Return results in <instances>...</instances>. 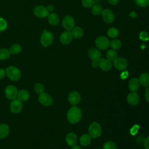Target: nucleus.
Listing matches in <instances>:
<instances>
[{
  "label": "nucleus",
  "instance_id": "nucleus-1",
  "mask_svg": "<svg viewBox=\"0 0 149 149\" xmlns=\"http://www.w3.org/2000/svg\"><path fill=\"white\" fill-rule=\"evenodd\" d=\"M81 112L80 108L77 107H72L68 112L67 119L68 121L72 124L77 123L81 119Z\"/></svg>",
  "mask_w": 149,
  "mask_h": 149
},
{
  "label": "nucleus",
  "instance_id": "nucleus-2",
  "mask_svg": "<svg viewBox=\"0 0 149 149\" xmlns=\"http://www.w3.org/2000/svg\"><path fill=\"white\" fill-rule=\"evenodd\" d=\"M5 72L8 78L12 81H16L21 77V72L20 70L14 66L8 67L6 69Z\"/></svg>",
  "mask_w": 149,
  "mask_h": 149
},
{
  "label": "nucleus",
  "instance_id": "nucleus-3",
  "mask_svg": "<svg viewBox=\"0 0 149 149\" xmlns=\"http://www.w3.org/2000/svg\"><path fill=\"white\" fill-rule=\"evenodd\" d=\"M54 40V36L51 31L44 30L40 37V42L45 47H47L52 44Z\"/></svg>",
  "mask_w": 149,
  "mask_h": 149
},
{
  "label": "nucleus",
  "instance_id": "nucleus-4",
  "mask_svg": "<svg viewBox=\"0 0 149 149\" xmlns=\"http://www.w3.org/2000/svg\"><path fill=\"white\" fill-rule=\"evenodd\" d=\"M102 129L100 125L97 122H93L88 127V134L92 138H97L101 134Z\"/></svg>",
  "mask_w": 149,
  "mask_h": 149
},
{
  "label": "nucleus",
  "instance_id": "nucleus-5",
  "mask_svg": "<svg viewBox=\"0 0 149 149\" xmlns=\"http://www.w3.org/2000/svg\"><path fill=\"white\" fill-rule=\"evenodd\" d=\"M35 16L39 18H44L49 14V12L47 10V7L43 5L36 6L33 10Z\"/></svg>",
  "mask_w": 149,
  "mask_h": 149
},
{
  "label": "nucleus",
  "instance_id": "nucleus-6",
  "mask_svg": "<svg viewBox=\"0 0 149 149\" xmlns=\"http://www.w3.org/2000/svg\"><path fill=\"white\" fill-rule=\"evenodd\" d=\"M38 100L39 102L45 107H48L52 104L53 100L52 97L46 93H42L38 95Z\"/></svg>",
  "mask_w": 149,
  "mask_h": 149
},
{
  "label": "nucleus",
  "instance_id": "nucleus-7",
  "mask_svg": "<svg viewBox=\"0 0 149 149\" xmlns=\"http://www.w3.org/2000/svg\"><path fill=\"white\" fill-rule=\"evenodd\" d=\"M95 44L100 49H106L109 46V40L105 36L98 37L95 40Z\"/></svg>",
  "mask_w": 149,
  "mask_h": 149
},
{
  "label": "nucleus",
  "instance_id": "nucleus-8",
  "mask_svg": "<svg viewBox=\"0 0 149 149\" xmlns=\"http://www.w3.org/2000/svg\"><path fill=\"white\" fill-rule=\"evenodd\" d=\"M17 90L13 85L8 86L5 90V94L6 97L10 100L16 99L17 95Z\"/></svg>",
  "mask_w": 149,
  "mask_h": 149
},
{
  "label": "nucleus",
  "instance_id": "nucleus-9",
  "mask_svg": "<svg viewBox=\"0 0 149 149\" xmlns=\"http://www.w3.org/2000/svg\"><path fill=\"white\" fill-rule=\"evenodd\" d=\"M22 102L18 99L13 100L10 104V110L14 113H19L22 109Z\"/></svg>",
  "mask_w": 149,
  "mask_h": 149
},
{
  "label": "nucleus",
  "instance_id": "nucleus-10",
  "mask_svg": "<svg viewBox=\"0 0 149 149\" xmlns=\"http://www.w3.org/2000/svg\"><path fill=\"white\" fill-rule=\"evenodd\" d=\"M74 20L70 16L64 17L62 21V26L67 31H71L74 27Z\"/></svg>",
  "mask_w": 149,
  "mask_h": 149
},
{
  "label": "nucleus",
  "instance_id": "nucleus-11",
  "mask_svg": "<svg viewBox=\"0 0 149 149\" xmlns=\"http://www.w3.org/2000/svg\"><path fill=\"white\" fill-rule=\"evenodd\" d=\"M101 15L103 20L107 23H111L114 20V15L110 9H105L103 10Z\"/></svg>",
  "mask_w": 149,
  "mask_h": 149
},
{
  "label": "nucleus",
  "instance_id": "nucleus-12",
  "mask_svg": "<svg viewBox=\"0 0 149 149\" xmlns=\"http://www.w3.org/2000/svg\"><path fill=\"white\" fill-rule=\"evenodd\" d=\"M81 100L80 94L75 91H72L69 93L68 96V101L72 105H76L78 104Z\"/></svg>",
  "mask_w": 149,
  "mask_h": 149
},
{
  "label": "nucleus",
  "instance_id": "nucleus-13",
  "mask_svg": "<svg viewBox=\"0 0 149 149\" xmlns=\"http://www.w3.org/2000/svg\"><path fill=\"white\" fill-rule=\"evenodd\" d=\"M114 66L119 70H123L127 66V62L123 58H117L113 62Z\"/></svg>",
  "mask_w": 149,
  "mask_h": 149
},
{
  "label": "nucleus",
  "instance_id": "nucleus-14",
  "mask_svg": "<svg viewBox=\"0 0 149 149\" xmlns=\"http://www.w3.org/2000/svg\"><path fill=\"white\" fill-rule=\"evenodd\" d=\"M72 34L70 31H66L62 33L60 36V41L64 45L69 44L72 40Z\"/></svg>",
  "mask_w": 149,
  "mask_h": 149
},
{
  "label": "nucleus",
  "instance_id": "nucleus-15",
  "mask_svg": "<svg viewBox=\"0 0 149 149\" xmlns=\"http://www.w3.org/2000/svg\"><path fill=\"white\" fill-rule=\"evenodd\" d=\"M88 55L92 61H99L101 57L100 51L96 48H91L88 51Z\"/></svg>",
  "mask_w": 149,
  "mask_h": 149
},
{
  "label": "nucleus",
  "instance_id": "nucleus-16",
  "mask_svg": "<svg viewBox=\"0 0 149 149\" xmlns=\"http://www.w3.org/2000/svg\"><path fill=\"white\" fill-rule=\"evenodd\" d=\"M99 67L104 71H108L111 69L112 64L108 59L101 58L99 61Z\"/></svg>",
  "mask_w": 149,
  "mask_h": 149
},
{
  "label": "nucleus",
  "instance_id": "nucleus-17",
  "mask_svg": "<svg viewBox=\"0 0 149 149\" xmlns=\"http://www.w3.org/2000/svg\"><path fill=\"white\" fill-rule=\"evenodd\" d=\"M127 100L130 105H136L139 101V97L136 92H132L127 95Z\"/></svg>",
  "mask_w": 149,
  "mask_h": 149
},
{
  "label": "nucleus",
  "instance_id": "nucleus-18",
  "mask_svg": "<svg viewBox=\"0 0 149 149\" xmlns=\"http://www.w3.org/2000/svg\"><path fill=\"white\" fill-rule=\"evenodd\" d=\"M65 140L66 143L69 146H73L74 145H76L77 141V135L74 133L70 132L66 135Z\"/></svg>",
  "mask_w": 149,
  "mask_h": 149
},
{
  "label": "nucleus",
  "instance_id": "nucleus-19",
  "mask_svg": "<svg viewBox=\"0 0 149 149\" xmlns=\"http://www.w3.org/2000/svg\"><path fill=\"white\" fill-rule=\"evenodd\" d=\"M140 87V83L137 79L133 78L129 83V88L132 92H136Z\"/></svg>",
  "mask_w": 149,
  "mask_h": 149
},
{
  "label": "nucleus",
  "instance_id": "nucleus-20",
  "mask_svg": "<svg viewBox=\"0 0 149 149\" xmlns=\"http://www.w3.org/2000/svg\"><path fill=\"white\" fill-rule=\"evenodd\" d=\"M30 94L26 90H20L17 92V98L22 102H25L29 99Z\"/></svg>",
  "mask_w": 149,
  "mask_h": 149
},
{
  "label": "nucleus",
  "instance_id": "nucleus-21",
  "mask_svg": "<svg viewBox=\"0 0 149 149\" xmlns=\"http://www.w3.org/2000/svg\"><path fill=\"white\" fill-rule=\"evenodd\" d=\"M9 133V127L5 123L0 124V139L6 137Z\"/></svg>",
  "mask_w": 149,
  "mask_h": 149
},
{
  "label": "nucleus",
  "instance_id": "nucleus-22",
  "mask_svg": "<svg viewBox=\"0 0 149 149\" xmlns=\"http://www.w3.org/2000/svg\"><path fill=\"white\" fill-rule=\"evenodd\" d=\"M48 20L49 23L52 26H56L59 22V17L55 13H51L48 15Z\"/></svg>",
  "mask_w": 149,
  "mask_h": 149
},
{
  "label": "nucleus",
  "instance_id": "nucleus-23",
  "mask_svg": "<svg viewBox=\"0 0 149 149\" xmlns=\"http://www.w3.org/2000/svg\"><path fill=\"white\" fill-rule=\"evenodd\" d=\"M139 83L143 87L149 86V74L147 73H142L139 77Z\"/></svg>",
  "mask_w": 149,
  "mask_h": 149
},
{
  "label": "nucleus",
  "instance_id": "nucleus-24",
  "mask_svg": "<svg viewBox=\"0 0 149 149\" xmlns=\"http://www.w3.org/2000/svg\"><path fill=\"white\" fill-rule=\"evenodd\" d=\"M91 141V137L88 134L82 135L80 138V143L83 146H88Z\"/></svg>",
  "mask_w": 149,
  "mask_h": 149
},
{
  "label": "nucleus",
  "instance_id": "nucleus-25",
  "mask_svg": "<svg viewBox=\"0 0 149 149\" xmlns=\"http://www.w3.org/2000/svg\"><path fill=\"white\" fill-rule=\"evenodd\" d=\"M71 33H72V36L76 38L81 37L83 34V31L82 29L80 28V27H74L72 30Z\"/></svg>",
  "mask_w": 149,
  "mask_h": 149
},
{
  "label": "nucleus",
  "instance_id": "nucleus-26",
  "mask_svg": "<svg viewBox=\"0 0 149 149\" xmlns=\"http://www.w3.org/2000/svg\"><path fill=\"white\" fill-rule=\"evenodd\" d=\"M10 53L9 49L6 48L0 49V60H6L10 57Z\"/></svg>",
  "mask_w": 149,
  "mask_h": 149
},
{
  "label": "nucleus",
  "instance_id": "nucleus-27",
  "mask_svg": "<svg viewBox=\"0 0 149 149\" xmlns=\"http://www.w3.org/2000/svg\"><path fill=\"white\" fill-rule=\"evenodd\" d=\"M106 56L107 59L110 61H114L118 57L116 52L113 49H109L107 52Z\"/></svg>",
  "mask_w": 149,
  "mask_h": 149
},
{
  "label": "nucleus",
  "instance_id": "nucleus-28",
  "mask_svg": "<svg viewBox=\"0 0 149 149\" xmlns=\"http://www.w3.org/2000/svg\"><path fill=\"white\" fill-rule=\"evenodd\" d=\"M22 51V47L19 44H13L12 45L10 48H9V51L10 53L13 54V55H17L19 54Z\"/></svg>",
  "mask_w": 149,
  "mask_h": 149
},
{
  "label": "nucleus",
  "instance_id": "nucleus-29",
  "mask_svg": "<svg viewBox=\"0 0 149 149\" xmlns=\"http://www.w3.org/2000/svg\"><path fill=\"white\" fill-rule=\"evenodd\" d=\"M109 46L113 50H118L122 47V43L119 40L115 39L109 42Z\"/></svg>",
  "mask_w": 149,
  "mask_h": 149
},
{
  "label": "nucleus",
  "instance_id": "nucleus-30",
  "mask_svg": "<svg viewBox=\"0 0 149 149\" xmlns=\"http://www.w3.org/2000/svg\"><path fill=\"white\" fill-rule=\"evenodd\" d=\"M108 36L111 38H115L118 36V30L115 27H111L108 29L107 32Z\"/></svg>",
  "mask_w": 149,
  "mask_h": 149
},
{
  "label": "nucleus",
  "instance_id": "nucleus-31",
  "mask_svg": "<svg viewBox=\"0 0 149 149\" xmlns=\"http://www.w3.org/2000/svg\"><path fill=\"white\" fill-rule=\"evenodd\" d=\"M34 90L35 92L37 94H41L44 91V87L42 84L40 83H37L34 85Z\"/></svg>",
  "mask_w": 149,
  "mask_h": 149
},
{
  "label": "nucleus",
  "instance_id": "nucleus-32",
  "mask_svg": "<svg viewBox=\"0 0 149 149\" xmlns=\"http://www.w3.org/2000/svg\"><path fill=\"white\" fill-rule=\"evenodd\" d=\"M102 11L101 6H100L98 5H94L93 6L91 9L92 13L95 15H99L101 14V12Z\"/></svg>",
  "mask_w": 149,
  "mask_h": 149
},
{
  "label": "nucleus",
  "instance_id": "nucleus-33",
  "mask_svg": "<svg viewBox=\"0 0 149 149\" xmlns=\"http://www.w3.org/2000/svg\"><path fill=\"white\" fill-rule=\"evenodd\" d=\"M103 149H117L116 144L111 141H108L105 143L103 146Z\"/></svg>",
  "mask_w": 149,
  "mask_h": 149
},
{
  "label": "nucleus",
  "instance_id": "nucleus-34",
  "mask_svg": "<svg viewBox=\"0 0 149 149\" xmlns=\"http://www.w3.org/2000/svg\"><path fill=\"white\" fill-rule=\"evenodd\" d=\"M134 2L137 5L142 8L149 5V0H134Z\"/></svg>",
  "mask_w": 149,
  "mask_h": 149
},
{
  "label": "nucleus",
  "instance_id": "nucleus-35",
  "mask_svg": "<svg viewBox=\"0 0 149 149\" xmlns=\"http://www.w3.org/2000/svg\"><path fill=\"white\" fill-rule=\"evenodd\" d=\"M7 28L6 21L3 18L0 17V32L5 31Z\"/></svg>",
  "mask_w": 149,
  "mask_h": 149
},
{
  "label": "nucleus",
  "instance_id": "nucleus-36",
  "mask_svg": "<svg viewBox=\"0 0 149 149\" xmlns=\"http://www.w3.org/2000/svg\"><path fill=\"white\" fill-rule=\"evenodd\" d=\"M94 0H82V5L85 8H90L94 5Z\"/></svg>",
  "mask_w": 149,
  "mask_h": 149
},
{
  "label": "nucleus",
  "instance_id": "nucleus-37",
  "mask_svg": "<svg viewBox=\"0 0 149 149\" xmlns=\"http://www.w3.org/2000/svg\"><path fill=\"white\" fill-rule=\"evenodd\" d=\"M139 37L141 40H143L144 41H148L149 40L148 34L146 31H144L140 32V35H139Z\"/></svg>",
  "mask_w": 149,
  "mask_h": 149
},
{
  "label": "nucleus",
  "instance_id": "nucleus-38",
  "mask_svg": "<svg viewBox=\"0 0 149 149\" xmlns=\"http://www.w3.org/2000/svg\"><path fill=\"white\" fill-rule=\"evenodd\" d=\"M139 126L138 125H134L132 129H131V130H130V133L132 134V135H135L137 133V132H138V130H139Z\"/></svg>",
  "mask_w": 149,
  "mask_h": 149
},
{
  "label": "nucleus",
  "instance_id": "nucleus-39",
  "mask_svg": "<svg viewBox=\"0 0 149 149\" xmlns=\"http://www.w3.org/2000/svg\"><path fill=\"white\" fill-rule=\"evenodd\" d=\"M144 145L146 149H149V137H147L144 141Z\"/></svg>",
  "mask_w": 149,
  "mask_h": 149
},
{
  "label": "nucleus",
  "instance_id": "nucleus-40",
  "mask_svg": "<svg viewBox=\"0 0 149 149\" xmlns=\"http://www.w3.org/2000/svg\"><path fill=\"white\" fill-rule=\"evenodd\" d=\"M5 75H6L5 70L2 68H0V79L4 78Z\"/></svg>",
  "mask_w": 149,
  "mask_h": 149
},
{
  "label": "nucleus",
  "instance_id": "nucleus-41",
  "mask_svg": "<svg viewBox=\"0 0 149 149\" xmlns=\"http://www.w3.org/2000/svg\"><path fill=\"white\" fill-rule=\"evenodd\" d=\"M128 76V72L127 71L123 72L120 74V77L122 79H126Z\"/></svg>",
  "mask_w": 149,
  "mask_h": 149
},
{
  "label": "nucleus",
  "instance_id": "nucleus-42",
  "mask_svg": "<svg viewBox=\"0 0 149 149\" xmlns=\"http://www.w3.org/2000/svg\"><path fill=\"white\" fill-rule=\"evenodd\" d=\"M145 98H146V100L149 102V87H148V88L146 90V92H145Z\"/></svg>",
  "mask_w": 149,
  "mask_h": 149
},
{
  "label": "nucleus",
  "instance_id": "nucleus-43",
  "mask_svg": "<svg viewBox=\"0 0 149 149\" xmlns=\"http://www.w3.org/2000/svg\"><path fill=\"white\" fill-rule=\"evenodd\" d=\"M91 65L94 68H97L98 66H99V61H93Z\"/></svg>",
  "mask_w": 149,
  "mask_h": 149
},
{
  "label": "nucleus",
  "instance_id": "nucleus-44",
  "mask_svg": "<svg viewBox=\"0 0 149 149\" xmlns=\"http://www.w3.org/2000/svg\"><path fill=\"white\" fill-rule=\"evenodd\" d=\"M108 2L112 5H117L118 3L119 2V0H108Z\"/></svg>",
  "mask_w": 149,
  "mask_h": 149
},
{
  "label": "nucleus",
  "instance_id": "nucleus-45",
  "mask_svg": "<svg viewBox=\"0 0 149 149\" xmlns=\"http://www.w3.org/2000/svg\"><path fill=\"white\" fill-rule=\"evenodd\" d=\"M129 16H130L131 17H133V18H136L137 16V13L135 12H130L129 14Z\"/></svg>",
  "mask_w": 149,
  "mask_h": 149
},
{
  "label": "nucleus",
  "instance_id": "nucleus-46",
  "mask_svg": "<svg viewBox=\"0 0 149 149\" xmlns=\"http://www.w3.org/2000/svg\"><path fill=\"white\" fill-rule=\"evenodd\" d=\"M54 6L52 5H48V6H47V10H48L49 12L52 11V10H54Z\"/></svg>",
  "mask_w": 149,
  "mask_h": 149
},
{
  "label": "nucleus",
  "instance_id": "nucleus-47",
  "mask_svg": "<svg viewBox=\"0 0 149 149\" xmlns=\"http://www.w3.org/2000/svg\"><path fill=\"white\" fill-rule=\"evenodd\" d=\"M71 149H81L80 147L79 146H77V145H74L72 146V148Z\"/></svg>",
  "mask_w": 149,
  "mask_h": 149
}]
</instances>
